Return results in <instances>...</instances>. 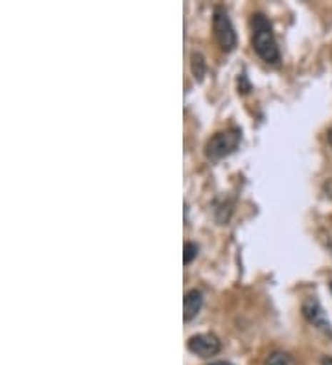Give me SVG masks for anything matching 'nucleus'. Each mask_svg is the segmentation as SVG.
I'll use <instances>...</instances> for the list:
<instances>
[{
	"label": "nucleus",
	"mask_w": 332,
	"mask_h": 365,
	"mask_svg": "<svg viewBox=\"0 0 332 365\" xmlns=\"http://www.w3.org/2000/svg\"><path fill=\"white\" fill-rule=\"evenodd\" d=\"M253 48L262 61L270 63V65H277L281 61L279 46H277L273 31L264 15L253 17Z\"/></svg>",
	"instance_id": "obj_1"
},
{
	"label": "nucleus",
	"mask_w": 332,
	"mask_h": 365,
	"mask_svg": "<svg viewBox=\"0 0 332 365\" xmlns=\"http://www.w3.org/2000/svg\"><path fill=\"white\" fill-rule=\"evenodd\" d=\"M240 138L242 137H240L238 130L220 131V133L208 138L207 146H205V153H207L208 159H221V157L235 152L240 144Z\"/></svg>",
	"instance_id": "obj_2"
},
{
	"label": "nucleus",
	"mask_w": 332,
	"mask_h": 365,
	"mask_svg": "<svg viewBox=\"0 0 332 365\" xmlns=\"http://www.w3.org/2000/svg\"><path fill=\"white\" fill-rule=\"evenodd\" d=\"M213 24H214V34H216V39L218 43H220L221 50L231 52V50L236 46V34L233 24H231L229 15H227L221 8H216Z\"/></svg>",
	"instance_id": "obj_3"
},
{
	"label": "nucleus",
	"mask_w": 332,
	"mask_h": 365,
	"mask_svg": "<svg viewBox=\"0 0 332 365\" xmlns=\"http://www.w3.org/2000/svg\"><path fill=\"white\" fill-rule=\"evenodd\" d=\"M188 351L199 358L216 356L221 351V341L214 334H196L188 339Z\"/></svg>",
	"instance_id": "obj_4"
},
{
	"label": "nucleus",
	"mask_w": 332,
	"mask_h": 365,
	"mask_svg": "<svg viewBox=\"0 0 332 365\" xmlns=\"http://www.w3.org/2000/svg\"><path fill=\"white\" fill-rule=\"evenodd\" d=\"M303 314H305L306 319H308L314 327H318V329H323L325 332L331 330V325H328L327 317H325V312L321 310V307H319V303L316 299H306L305 304H303Z\"/></svg>",
	"instance_id": "obj_5"
},
{
	"label": "nucleus",
	"mask_w": 332,
	"mask_h": 365,
	"mask_svg": "<svg viewBox=\"0 0 332 365\" xmlns=\"http://www.w3.org/2000/svg\"><path fill=\"white\" fill-rule=\"evenodd\" d=\"M201 304H203V295L199 289H188L183 299V317L185 321L194 319L196 316L201 310Z\"/></svg>",
	"instance_id": "obj_6"
},
{
	"label": "nucleus",
	"mask_w": 332,
	"mask_h": 365,
	"mask_svg": "<svg viewBox=\"0 0 332 365\" xmlns=\"http://www.w3.org/2000/svg\"><path fill=\"white\" fill-rule=\"evenodd\" d=\"M266 365H297V361L293 360L288 352L283 351H275L271 352L268 360H266Z\"/></svg>",
	"instance_id": "obj_7"
},
{
	"label": "nucleus",
	"mask_w": 332,
	"mask_h": 365,
	"mask_svg": "<svg viewBox=\"0 0 332 365\" xmlns=\"http://www.w3.org/2000/svg\"><path fill=\"white\" fill-rule=\"evenodd\" d=\"M192 72L194 76H198V80H201L205 74V61L199 53H192Z\"/></svg>",
	"instance_id": "obj_8"
},
{
	"label": "nucleus",
	"mask_w": 332,
	"mask_h": 365,
	"mask_svg": "<svg viewBox=\"0 0 332 365\" xmlns=\"http://www.w3.org/2000/svg\"><path fill=\"white\" fill-rule=\"evenodd\" d=\"M198 257V245L192 244V242H186L185 244V257H183V260H185V264H191L192 260Z\"/></svg>",
	"instance_id": "obj_9"
},
{
	"label": "nucleus",
	"mask_w": 332,
	"mask_h": 365,
	"mask_svg": "<svg viewBox=\"0 0 332 365\" xmlns=\"http://www.w3.org/2000/svg\"><path fill=\"white\" fill-rule=\"evenodd\" d=\"M323 192H325V194H327L328 200H332V179H328V181H325Z\"/></svg>",
	"instance_id": "obj_10"
},
{
	"label": "nucleus",
	"mask_w": 332,
	"mask_h": 365,
	"mask_svg": "<svg viewBox=\"0 0 332 365\" xmlns=\"http://www.w3.org/2000/svg\"><path fill=\"white\" fill-rule=\"evenodd\" d=\"M321 365H332V358L331 356L321 358Z\"/></svg>",
	"instance_id": "obj_11"
},
{
	"label": "nucleus",
	"mask_w": 332,
	"mask_h": 365,
	"mask_svg": "<svg viewBox=\"0 0 332 365\" xmlns=\"http://www.w3.org/2000/svg\"><path fill=\"white\" fill-rule=\"evenodd\" d=\"M327 138H328V144H331V146H332V128H331V130H328Z\"/></svg>",
	"instance_id": "obj_12"
},
{
	"label": "nucleus",
	"mask_w": 332,
	"mask_h": 365,
	"mask_svg": "<svg viewBox=\"0 0 332 365\" xmlns=\"http://www.w3.org/2000/svg\"><path fill=\"white\" fill-rule=\"evenodd\" d=\"M213 365H229V364H213Z\"/></svg>",
	"instance_id": "obj_13"
},
{
	"label": "nucleus",
	"mask_w": 332,
	"mask_h": 365,
	"mask_svg": "<svg viewBox=\"0 0 332 365\" xmlns=\"http://www.w3.org/2000/svg\"><path fill=\"white\" fill-rule=\"evenodd\" d=\"M331 289H332V284H331Z\"/></svg>",
	"instance_id": "obj_14"
}]
</instances>
